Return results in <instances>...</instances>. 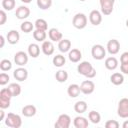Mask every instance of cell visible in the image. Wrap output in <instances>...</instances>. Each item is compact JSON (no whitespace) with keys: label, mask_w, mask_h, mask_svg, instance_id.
Wrapping results in <instances>:
<instances>
[{"label":"cell","mask_w":128,"mask_h":128,"mask_svg":"<svg viewBox=\"0 0 128 128\" xmlns=\"http://www.w3.org/2000/svg\"><path fill=\"white\" fill-rule=\"evenodd\" d=\"M77 71L79 74L89 78V79H92L96 76V70L94 69V67L92 66V64L88 61H83L81 62L78 66H77Z\"/></svg>","instance_id":"1"},{"label":"cell","mask_w":128,"mask_h":128,"mask_svg":"<svg viewBox=\"0 0 128 128\" xmlns=\"http://www.w3.org/2000/svg\"><path fill=\"white\" fill-rule=\"evenodd\" d=\"M5 124L10 128H20L22 126V119L17 114L8 113L5 119Z\"/></svg>","instance_id":"2"},{"label":"cell","mask_w":128,"mask_h":128,"mask_svg":"<svg viewBox=\"0 0 128 128\" xmlns=\"http://www.w3.org/2000/svg\"><path fill=\"white\" fill-rule=\"evenodd\" d=\"M12 95L8 88H3L0 91V108L1 109H7L10 107Z\"/></svg>","instance_id":"3"},{"label":"cell","mask_w":128,"mask_h":128,"mask_svg":"<svg viewBox=\"0 0 128 128\" xmlns=\"http://www.w3.org/2000/svg\"><path fill=\"white\" fill-rule=\"evenodd\" d=\"M87 16L83 13H77L72 20V24L76 29H84L87 26Z\"/></svg>","instance_id":"4"},{"label":"cell","mask_w":128,"mask_h":128,"mask_svg":"<svg viewBox=\"0 0 128 128\" xmlns=\"http://www.w3.org/2000/svg\"><path fill=\"white\" fill-rule=\"evenodd\" d=\"M99 3H100V8H101L102 14L108 16L113 12L115 0H100Z\"/></svg>","instance_id":"5"},{"label":"cell","mask_w":128,"mask_h":128,"mask_svg":"<svg viewBox=\"0 0 128 128\" xmlns=\"http://www.w3.org/2000/svg\"><path fill=\"white\" fill-rule=\"evenodd\" d=\"M91 54L95 60H102L106 56V49L104 48V46H102L100 44H96L92 47Z\"/></svg>","instance_id":"6"},{"label":"cell","mask_w":128,"mask_h":128,"mask_svg":"<svg viewBox=\"0 0 128 128\" xmlns=\"http://www.w3.org/2000/svg\"><path fill=\"white\" fill-rule=\"evenodd\" d=\"M117 114L121 118H128V98H122L119 101Z\"/></svg>","instance_id":"7"},{"label":"cell","mask_w":128,"mask_h":128,"mask_svg":"<svg viewBox=\"0 0 128 128\" xmlns=\"http://www.w3.org/2000/svg\"><path fill=\"white\" fill-rule=\"evenodd\" d=\"M71 125V118L68 114H61L56 123H55V127L56 128H69Z\"/></svg>","instance_id":"8"},{"label":"cell","mask_w":128,"mask_h":128,"mask_svg":"<svg viewBox=\"0 0 128 128\" xmlns=\"http://www.w3.org/2000/svg\"><path fill=\"white\" fill-rule=\"evenodd\" d=\"M28 55L24 51H19L14 55V62L16 65L23 67L28 63Z\"/></svg>","instance_id":"9"},{"label":"cell","mask_w":128,"mask_h":128,"mask_svg":"<svg viewBox=\"0 0 128 128\" xmlns=\"http://www.w3.org/2000/svg\"><path fill=\"white\" fill-rule=\"evenodd\" d=\"M80 89H81V92L85 95H89V94H92L95 90V84L93 81L91 80H85L81 83L80 85Z\"/></svg>","instance_id":"10"},{"label":"cell","mask_w":128,"mask_h":128,"mask_svg":"<svg viewBox=\"0 0 128 128\" xmlns=\"http://www.w3.org/2000/svg\"><path fill=\"white\" fill-rule=\"evenodd\" d=\"M89 21L94 26L100 25L102 22V13L98 10H92L89 14Z\"/></svg>","instance_id":"11"},{"label":"cell","mask_w":128,"mask_h":128,"mask_svg":"<svg viewBox=\"0 0 128 128\" xmlns=\"http://www.w3.org/2000/svg\"><path fill=\"white\" fill-rule=\"evenodd\" d=\"M13 76H14V78L17 81L23 82V81H25L28 78V71L24 67H19V68H17V69L14 70Z\"/></svg>","instance_id":"12"},{"label":"cell","mask_w":128,"mask_h":128,"mask_svg":"<svg viewBox=\"0 0 128 128\" xmlns=\"http://www.w3.org/2000/svg\"><path fill=\"white\" fill-rule=\"evenodd\" d=\"M106 48H107V51H108L109 54L115 55V54H117V53L119 52V50H120V43H119L118 40L112 39V40L108 41Z\"/></svg>","instance_id":"13"},{"label":"cell","mask_w":128,"mask_h":128,"mask_svg":"<svg viewBox=\"0 0 128 128\" xmlns=\"http://www.w3.org/2000/svg\"><path fill=\"white\" fill-rule=\"evenodd\" d=\"M30 9L27 7V6H19L17 9H16V17L19 19V20H24V19H27L29 16H30Z\"/></svg>","instance_id":"14"},{"label":"cell","mask_w":128,"mask_h":128,"mask_svg":"<svg viewBox=\"0 0 128 128\" xmlns=\"http://www.w3.org/2000/svg\"><path fill=\"white\" fill-rule=\"evenodd\" d=\"M48 36L52 42H59L63 39L62 33L57 29V28H51L48 31Z\"/></svg>","instance_id":"15"},{"label":"cell","mask_w":128,"mask_h":128,"mask_svg":"<svg viewBox=\"0 0 128 128\" xmlns=\"http://www.w3.org/2000/svg\"><path fill=\"white\" fill-rule=\"evenodd\" d=\"M6 38H7V41H8L9 44L15 45V44H17V43L19 42V40H20V34H19V32H18L17 30H11V31L8 32Z\"/></svg>","instance_id":"16"},{"label":"cell","mask_w":128,"mask_h":128,"mask_svg":"<svg viewBox=\"0 0 128 128\" xmlns=\"http://www.w3.org/2000/svg\"><path fill=\"white\" fill-rule=\"evenodd\" d=\"M41 50L42 52L46 55V56H50L54 53L55 51V48H54V45L52 43V41H44L42 43V46H41Z\"/></svg>","instance_id":"17"},{"label":"cell","mask_w":128,"mask_h":128,"mask_svg":"<svg viewBox=\"0 0 128 128\" xmlns=\"http://www.w3.org/2000/svg\"><path fill=\"white\" fill-rule=\"evenodd\" d=\"M68 57H69V60L73 63H77L79 62L81 59H82V53L79 49H72L68 52Z\"/></svg>","instance_id":"18"},{"label":"cell","mask_w":128,"mask_h":128,"mask_svg":"<svg viewBox=\"0 0 128 128\" xmlns=\"http://www.w3.org/2000/svg\"><path fill=\"white\" fill-rule=\"evenodd\" d=\"M73 125L75 128H87L89 126V122L85 117L82 116H77L74 118Z\"/></svg>","instance_id":"19"},{"label":"cell","mask_w":128,"mask_h":128,"mask_svg":"<svg viewBox=\"0 0 128 128\" xmlns=\"http://www.w3.org/2000/svg\"><path fill=\"white\" fill-rule=\"evenodd\" d=\"M67 93L71 98H76L79 96V94L81 93V89L80 86L78 84H71L68 86L67 89Z\"/></svg>","instance_id":"20"},{"label":"cell","mask_w":128,"mask_h":128,"mask_svg":"<svg viewBox=\"0 0 128 128\" xmlns=\"http://www.w3.org/2000/svg\"><path fill=\"white\" fill-rule=\"evenodd\" d=\"M58 49L62 53L69 52L71 49V41L69 39H62L58 42Z\"/></svg>","instance_id":"21"},{"label":"cell","mask_w":128,"mask_h":128,"mask_svg":"<svg viewBox=\"0 0 128 128\" xmlns=\"http://www.w3.org/2000/svg\"><path fill=\"white\" fill-rule=\"evenodd\" d=\"M28 55L32 58H37L40 55V46L36 43H31L28 46Z\"/></svg>","instance_id":"22"},{"label":"cell","mask_w":128,"mask_h":128,"mask_svg":"<svg viewBox=\"0 0 128 128\" xmlns=\"http://www.w3.org/2000/svg\"><path fill=\"white\" fill-rule=\"evenodd\" d=\"M37 112V109L34 105L32 104H29V105H26L22 108V114L25 116V117H33Z\"/></svg>","instance_id":"23"},{"label":"cell","mask_w":128,"mask_h":128,"mask_svg":"<svg viewBox=\"0 0 128 128\" xmlns=\"http://www.w3.org/2000/svg\"><path fill=\"white\" fill-rule=\"evenodd\" d=\"M110 81L112 82V84H114V85H116V86L122 85L123 82H124V76H123V74L118 73V72L113 73V74L111 75V77H110Z\"/></svg>","instance_id":"24"},{"label":"cell","mask_w":128,"mask_h":128,"mask_svg":"<svg viewBox=\"0 0 128 128\" xmlns=\"http://www.w3.org/2000/svg\"><path fill=\"white\" fill-rule=\"evenodd\" d=\"M105 67L110 71L115 70L118 67V60L115 57H108L105 60Z\"/></svg>","instance_id":"25"},{"label":"cell","mask_w":128,"mask_h":128,"mask_svg":"<svg viewBox=\"0 0 128 128\" xmlns=\"http://www.w3.org/2000/svg\"><path fill=\"white\" fill-rule=\"evenodd\" d=\"M8 90L10 91L12 97H17V96H19V95L21 94V91H22L21 86H20L18 83H11V84H9Z\"/></svg>","instance_id":"26"},{"label":"cell","mask_w":128,"mask_h":128,"mask_svg":"<svg viewBox=\"0 0 128 128\" xmlns=\"http://www.w3.org/2000/svg\"><path fill=\"white\" fill-rule=\"evenodd\" d=\"M33 37L38 42H44L45 39H46V37H47V34H46V31H44V30L36 29L33 32Z\"/></svg>","instance_id":"27"},{"label":"cell","mask_w":128,"mask_h":128,"mask_svg":"<svg viewBox=\"0 0 128 128\" xmlns=\"http://www.w3.org/2000/svg\"><path fill=\"white\" fill-rule=\"evenodd\" d=\"M87 108H88V105H87V103H86L85 101H78V102H76L75 105H74V110H75V112H77V113H79V114H82V113L86 112Z\"/></svg>","instance_id":"28"},{"label":"cell","mask_w":128,"mask_h":128,"mask_svg":"<svg viewBox=\"0 0 128 128\" xmlns=\"http://www.w3.org/2000/svg\"><path fill=\"white\" fill-rule=\"evenodd\" d=\"M55 78L59 83H64L68 79V73L65 70H59L55 74Z\"/></svg>","instance_id":"29"},{"label":"cell","mask_w":128,"mask_h":128,"mask_svg":"<svg viewBox=\"0 0 128 128\" xmlns=\"http://www.w3.org/2000/svg\"><path fill=\"white\" fill-rule=\"evenodd\" d=\"M65 63H66V59H65V57L63 55L59 54V55L54 56V58H53V64H54V66L60 68V67L64 66Z\"/></svg>","instance_id":"30"},{"label":"cell","mask_w":128,"mask_h":128,"mask_svg":"<svg viewBox=\"0 0 128 128\" xmlns=\"http://www.w3.org/2000/svg\"><path fill=\"white\" fill-rule=\"evenodd\" d=\"M88 118L89 120L93 123V124H98L101 121V115L99 114V112L97 111H90L88 114Z\"/></svg>","instance_id":"31"},{"label":"cell","mask_w":128,"mask_h":128,"mask_svg":"<svg viewBox=\"0 0 128 128\" xmlns=\"http://www.w3.org/2000/svg\"><path fill=\"white\" fill-rule=\"evenodd\" d=\"M20 29H21V31L24 32V33H30L31 31H33L34 25H33L32 22H30V21H24V22L21 24Z\"/></svg>","instance_id":"32"},{"label":"cell","mask_w":128,"mask_h":128,"mask_svg":"<svg viewBox=\"0 0 128 128\" xmlns=\"http://www.w3.org/2000/svg\"><path fill=\"white\" fill-rule=\"evenodd\" d=\"M15 5H16L15 0H2V7L4 10L11 11L15 8Z\"/></svg>","instance_id":"33"},{"label":"cell","mask_w":128,"mask_h":128,"mask_svg":"<svg viewBox=\"0 0 128 128\" xmlns=\"http://www.w3.org/2000/svg\"><path fill=\"white\" fill-rule=\"evenodd\" d=\"M34 25H35L36 29H39V30H44V31H46V30L48 29L47 21L44 20V19H41V18H40V19H37V20L35 21Z\"/></svg>","instance_id":"34"},{"label":"cell","mask_w":128,"mask_h":128,"mask_svg":"<svg viewBox=\"0 0 128 128\" xmlns=\"http://www.w3.org/2000/svg\"><path fill=\"white\" fill-rule=\"evenodd\" d=\"M0 69L3 71V72H6V71H9L12 69V62L8 59H3L1 60L0 62Z\"/></svg>","instance_id":"35"},{"label":"cell","mask_w":128,"mask_h":128,"mask_svg":"<svg viewBox=\"0 0 128 128\" xmlns=\"http://www.w3.org/2000/svg\"><path fill=\"white\" fill-rule=\"evenodd\" d=\"M37 6L42 10H47L52 6V0H37Z\"/></svg>","instance_id":"36"},{"label":"cell","mask_w":128,"mask_h":128,"mask_svg":"<svg viewBox=\"0 0 128 128\" xmlns=\"http://www.w3.org/2000/svg\"><path fill=\"white\" fill-rule=\"evenodd\" d=\"M9 80H10V77L8 74H6L4 72L0 74V85H2V86L6 85L9 82Z\"/></svg>","instance_id":"37"},{"label":"cell","mask_w":128,"mask_h":128,"mask_svg":"<svg viewBox=\"0 0 128 128\" xmlns=\"http://www.w3.org/2000/svg\"><path fill=\"white\" fill-rule=\"evenodd\" d=\"M105 127L106 128H118L119 127V123L116 120H108L105 123Z\"/></svg>","instance_id":"38"},{"label":"cell","mask_w":128,"mask_h":128,"mask_svg":"<svg viewBox=\"0 0 128 128\" xmlns=\"http://www.w3.org/2000/svg\"><path fill=\"white\" fill-rule=\"evenodd\" d=\"M7 21V14L4 10L0 11V25H4Z\"/></svg>","instance_id":"39"},{"label":"cell","mask_w":128,"mask_h":128,"mask_svg":"<svg viewBox=\"0 0 128 128\" xmlns=\"http://www.w3.org/2000/svg\"><path fill=\"white\" fill-rule=\"evenodd\" d=\"M120 62H121V64H123V63H128V52L122 53V55H121V57H120Z\"/></svg>","instance_id":"40"},{"label":"cell","mask_w":128,"mask_h":128,"mask_svg":"<svg viewBox=\"0 0 128 128\" xmlns=\"http://www.w3.org/2000/svg\"><path fill=\"white\" fill-rule=\"evenodd\" d=\"M120 70L123 74L128 75V63H123L120 65Z\"/></svg>","instance_id":"41"},{"label":"cell","mask_w":128,"mask_h":128,"mask_svg":"<svg viewBox=\"0 0 128 128\" xmlns=\"http://www.w3.org/2000/svg\"><path fill=\"white\" fill-rule=\"evenodd\" d=\"M0 41H1L0 47H1V48H3V47H4V43H5V38H4V36H3V35H1V36H0Z\"/></svg>","instance_id":"42"},{"label":"cell","mask_w":128,"mask_h":128,"mask_svg":"<svg viewBox=\"0 0 128 128\" xmlns=\"http://www.w3.org/2000/svg\"><path fill=\"white\" fill-rule=\"evenodd\" d=\"M4 109H1V111H0V114H1V116H0V121H3L4 120V116H5V113H4V111H3Z\"/></svg>","instance_id":"43"},{"label":"cell","mask_w":128,"mask_h":128,"mask_svg":"<svg viewBox=\"0 0 128 128\" xmlns=\"http://www.w3.org/2000/svg\"><path fill=\"white\" fill-rule=\"evenodd\" d=\"M122 127H123V128H128V120H126V121L122 124Z\"/></svg>","instance_id":"44"},{"label":"cell","mask_w":128,"mask_h":128,"mask_svg":"<svg viewBox=\"0 0 128 128\" xmlns=\"http://www.w3.org/2000/svg\"><path fill=\"white\" fill-rule=\"evenodd\" d=\"M32 0H21V2H23V3H26V4H28V3H30Z\"/></svg>","instance_id":"45"},{"label":"cell","mask_w":128,"mask_h":128,"mask_svg":"<svg viewBox=\"0 0 128 128\" xmlns=\"http://www.w3.org/2000/svg\"><path fill=\"white\" fill-rule=\"evenodd\" d=\"M126 26L128 27V19H127V21H126Z\"/></svg>","instance_id":"46"},{"label":"cell","mask_w":128,"mask_h":128,"mask_svg":"<svg viewBox=\"0 0 128 128\" xmlns=\"http://www.w3.org/2000/svg\"><path fill=\"white\" fill-rule=\"evenodd\" d=\"M79 1H81V2H84V1H86V0H79Z\"/></svg>","instance_id":"47"}]
</instances>
